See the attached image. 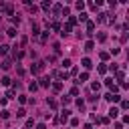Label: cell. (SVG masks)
Segmentation results:
<instances>
[{
    "label": "cell",
    "mask_w": 129,
    "mask_h": 129,
    "mask_svg": "<svg viewBox=\"0 0 129 129\" xmlns=\"http://www.w3.org/2000/svg\"><path fill=\"white\" fill-rule=\"evenodd\" d=\"M107 16H109L107 12H101V14H99V18H97V20H99V22H109V18H107Z\"/></svg>",
    "instance_id": "52a82bcc"
},
{
    "label": "cell",
    "mask_w": 129,
    "mask_h": 129,
    "mask_svg": "<svg viewBox=\"0 0 129 129\" xmlns=\"http://www.w3.org/2000/svg\"><path fill=\"white\" fill-rule=\"evenodd\" d=\"M6 34H8V36H14V34H16V30H14V28H8Z\"/></svg>",
    "instance_id": "4316f807"
},
{
    "label": "cell",
    "mask_w": 129,
    "mask_h": 129,
    "mask_svg": "<svg viewBox=\"0 0 129 129\" xmlns=\"http://www.w3.org/2000/svg\"><path fill=\"white\" fill-rule=\"evenodd\" d=\"M42 69H44V63H34V64L30 67L32 75H38V73H42Z\"/></svg>",
    "instance_id": "6da1fadb"
},
{
    "label": "cell",
    "mask_w": 129,
    "mask_h": 129,
    "mask_svg": "<svg viewBox=\"0 0 129 129\" xmlns=\"http://www.w3.org/2000/svg\"><path fill=\"white\" fill-rule=\"evenodd\" d=\"M69 115H71V111L64 109V111H63V115H61V121H63V123H67V121H69Z\"/></svg>",
    "instance_id": "8992f818"
},
{
    "label": "cell",
    "mask_w": 129,
    "mask_h": 129,
    "mask_svg": "<svg viewBox=\"0 0 129 129\" xmlns=\"http://www.w3.org/2000/svg\"><path fill=\"white\" fill-rule=\"evenodd\" d=\"M42 8L48 10V8H51V2H48V0H44V2H42Z\"/></svg>",
    "instance_id": "cb8c5ba5"
},
{
    "label": "cell",
    "mask_w": 129,
    "mask_h": 129,
    "mask_svg": "<svg viewBox=\"0 0 129 129\" xmlns=\"http://www.w3.org/2000/svg\"><path fill=\"white\" fill-rule=\"evenodd\" d=\"M63 67H64V69L71 67V61H69V59H64V61H63Z\"/></svg>",
    "instance_id": "484cf974"
},
{
    "label": "cell",
    "mask_w": 129,
    "mask_h": 129,
    "mask_svg": "<svg viewBox=\"0 0 129 129\" xmlns=\"http://www.w3.org/2000/svg\"><path fill=\"white\" fill-rule=\"evenodd\" d=\"M97 38H99V42H105L107 40V34H105V32H99V36H97Z\"/></svg>",
    "instance_id": "9a60e30c"
},
{
    "label": "cell",
    "mask_w": 129,
    "mask_h": 129,
    "mask_svg": "<svg viewBox=\"0 0 129 129\" xmlns=\"http://www.w3.org/2000/svg\"><path fill=\"white\" fill-rule=\"evenodd\" d=\"M36 129H46V125H44V123H38V125H36Z\"/></svg>",
    "instance_id": "f1b7e54d"
},
{
    "label": "cell",
    "mask_w": 129,
    "mask_h": 129,
    "mask_svg": "<svg viewBox=\"0 0 129 129\" xmlns=\"http://www.w3.org/2000/svg\"><path fill=\"white\" fill-rule=\"evenodd\" d=\"M105 99H107V101H111V103H117L121 97H119L117 93H107V95H105Z\"/></svg>",
    "instance_id": "7a4b0ae2"
},
{
    "label": "cell",
    "mask_w": 129,
    "mask_h": 129,
    "mask_svg": "<svg viewBox=\"0 0 129 129\" xmlns=\"http://www.w3.org/2000/svg\"><path fill=\"white\" fill-rule=\"evenodd\" d=\"M32 34H38V24L32 22Z\"/></svg>",
    "instance_id": "ac0fdd59"
},
{
    "label": "cell",
    "mask_w": 129,
    "mask_h": 129,
    "mask_svg": "<svg viewBox=\"0 0 129 129\" xmlns=\"http://www.w3.org/2000/svg\"><path fill=\"white\" fill-rule=\"evenodd\" d=\"M69 32H71V26H69V24H64V26H63V32H61V34H63V36H67Z\"/></svg>",
    "instance_id": "8fae6325"
},
{
    "label": "cell",
    "mask_w": 129,
    "mask_h": 129,
    "mask_svg": "<svg viewBox=\"0 0 129 129\" xmlns=\"http://www.w3.org/2000/svg\"><path fill=\"white\" fill-rule=\"evenodd\" d=\"M28 8H30V12H38V6H34V4H28Z\"/></svg>",
    "instance_id": "d4e9b609"
},
{
    "label": "cell",
    "mask_w": 129,
    "mask_h": 129,
    "mask_svg": "<svg viewBox=\"0 0 129 129\" xmlns=\"http://www.w3.org/2000/svg\"><path fill=\"white\" fill-rule=\"evenodd\" d=\"M97 71H99L101 75H105V73H107V67H105V64H99V67H97Z\"/></svg>",
    "instance_id": "5bb4252c"
},
{
    "label": "cell",
    "mask_w": 129,
    "mask_h": 129,
    "mask_svg": "<svg viewBox=\"0 0 129 129\" xmlns=\"http://www.w3.org/2000/svg\"><path fill=\"white\" fill-rule=\"evenodd\" d=\"M105 83H107V87H109V89H111L113 93H115V91H117V85H115V83H113V79H107V81H105Z\"/></svg>",
    "instance_id": "3957f363"
},
{
    "label": "cell",
    "mask_w": 129,
    "mask_h": 129,
    "mask_svg": "<svg viewBox=\"0 0 129 129\" xmlns=\"http://www.w3.org/2000/svg\"><path fill=\"white\" fill-rule=\"evenodd\" d=\"M117 115H119V109H117V107H111V109H109V117H113V119H115Z\"/></svg>",
    "instance_id": "5b68a950"
},
{
    "label": "cell",
    "mask_w": 129,
    "mask_h": 129,
    "mask_svg": "<svg viewBox=\"0 0 129 129\" xmlns=\"http://www.w3.org/2000/svg\"><path fill=\"white\" fill-rule=\"evenodd\" d=\"M0 115H2V119H8V117H10V113H8V111H6V109H4V111H2V113H0Z\"/></svg>",
    "instance_id": "603a6c76"
},
{
    "label": "cell",
    "mask_w": 129,
    "mask_h": 129,
    "mask_svg": "<svg viewBox=\"0 0 129 129\" xmlns=\"http://www.w3.org/2000/svg\"><path fill=\"white\" fill-rule=\"evenodd\" d=\"M93 48H95V42H93V40L85 42V51H93Z\"/></svg>",
    "instance_id": "30bf717a"
},
{
    "label": "cell",
    "mask_w": 129,
    "mask_h": 129,
    "mask_svg": "<svg viewBox=\"0 0 129 129\" xmlns=\"http://www.w3.org/2000/svg\"><path fill=\"white\" fill-rule=\"evenodd\" d=\"M48 83H51V81H48L46 77H44V79H40V87H48Z\"/></svg>",
    "instance_id": "2e32d148"
},
{
    "label": "cell",
    "mask_w": 129,
    "mask_h": 129,
    "mask_svg": "<svg viewBox=\"0 0 129 129\" xmlns=\"http://www.w3.org/2000/svg\"><path fill=\"white\" fill-rule=\"evenodd\" d=\"M8 51H10L8 44H0V55H8Z\"/></svg>",
    "instance_id": "ba28073f"
},
{
    "label": "cell",
    "mask_w": 129,
    "mask_h": 129,
    "mask_svg": "<svg viewBox=\"0 0 129 129\" xmlns=\"http://www.w3.org/2000/svg\"><path fill=\"white\" fill-rule=\"evenodd\" d=\"M83 67H85V69H91V67H93L91 59H83Z\"/></svg>",
    "instance_id": "9c48e42d"
},
{
    "label": "cell",
    "mask_w": 129,
    "mask_h": 129,
    "mask_svg": "<svg viewBox=\"0 0 129 129\" xmlns=\"http://www.w3.org/2000/svg\"><path fill=\"white\" fill-rule=\"evenodd\" d=\"M123 79H125V73L119 71V73H117V81H123Z\"/></svg>",
    "instance_id": "44dd1931"
},
{
    "label": "cell",
    "mask_w": 129,
    "mask_h": 129,
    "mask_svg": "<svg viewBox=\"0 0 129 129\" xmlns=\"http://www.w3.org/2000/svg\"><path fill=\"white\" fill-rule=\"evenodd\" d=\"M53 89H55V91H61V89H63V83H55Z\"/></svg>",
    "instance_id": "7402d4cb"
},
{
    "label": "cell",
    "mask_w": 129,
    "mask_h": 129,
    "mask_svg": "<svg viewBox=\"0 0 129 129\" xmlns=\"http://www.w3.org/2000/svg\"><path fill=\"white\" fill-rule=\"evenodd\" d=\"M87 79H89V73H83V75L79 77V81H77V83H83V81H87Z\"/></svg>",
    "instance_id": "4fadbf2b"
},
{
    "label": "cell",
    "mask_w": 129,
    "mask_h": 129,
    "mask_svg": "<svg viewBox=\"0 0 129 129\" xmlns=\"http://www.w3.org/2000/svg\"><path fill=\"white\" fill-rule=\"evenodd\" d=\"M0 67H2L4 71H8V69L12 67V63H10V59H4V61H2V64H0Z\"/></svg>",
    "instance_id": "277c9868"
},
{
    "label": "cell",
    "mask_w": 129,
    "mask_h": 129,
    "mask_svg": "<svg viewBox=\"0 0 129 129\" xmlns=\"http://www.w3.org/2000/svg\"><path fill=\"white\" fill-rule=\"evenodd\" d=\"M26 42H28V38H26V36H22V38H20V46H24Z\"/></svg>",
    "instance_id": "83f0119b"
},
{
    "label": "cell",
    "mask_w": 129,
    "mask_h": 129,
    "mask_svg": "<svg viewBox=\"0 0 129 129\" xmlns=\"http://www.w3.org/2000/svg\"><path fill=\"white\" fill-rule=\"evenodd\" d=\"M87 30H89L87 34H91V32L95 30V22H91V20H89V22H87Z\"/></svg>",
    "instance_id": "7c38bea8"
},
{
    "label": "cell",
    "mask_w": 129,
    "mask_h": 129,
    "mask_svg": "<svg viewBox=\"0 0 129 129\" xmlns=\"http://www.w3.org/2000/svg\"><path fill=\"white\" fill-rule=\"evenodd\" d=\"M24 115H26L24 109H18V111H16V117H24Z\"/></svg>",
    "instance_id": "d6986e66"
},
{
    "label": "cell",
    "mask_w": 129,
    "mask_h": 129,
    "mask_svg": "<svg viewBox=\"0 0 129 129\" xmlns=\"http://www.w3.org/2000/svg\"><path fill=\"white\" fill-rule=\"evenodd\" d=\"M53 10H55V14H61V10H63V6H61V4H57V6L53 8Z\"/></svg>",
    "instance_id": "ffe728a7"
},
{
    "label": "cell",
    "mask_w": 129,
    "mask_h": 129,
    "mask_svg": "<svg viewBox=\"0 0 129 129\" xmlns=\"http://www.w3.org/2000/svg\"><path fill=\"white\" fill-rule=\"evenodd\" d=\"M48 107H51V109H57V101H55V99H48Z\"/></svg>",
    "instance_id": "e0dca14e"
}]
</instances>
